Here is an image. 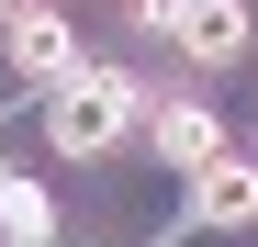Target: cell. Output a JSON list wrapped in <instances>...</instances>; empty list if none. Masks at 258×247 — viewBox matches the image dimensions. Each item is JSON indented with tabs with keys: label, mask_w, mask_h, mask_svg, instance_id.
Wrapping results in <instances>:
<instances>
[{
	"label": "cell",
	"mask_w": 258,
	"mask_h": 247,
	"mask_svg": "<svg viewBox=\"0 0 258 247\" xmlns=\"http://www.w3.org/2000/svg\"><path fill=\"white\" fill-rule=\"evenodd\" d=\"M12 12H23V0H0V23H12Z\"/></svg>",
	"instance_id": "7"
},
{
	"label": "cell",
	"mask_w": 258,
	"mask_h": 247,
	"mask_svg": "<svg viewBox=\"0 0 258 247\" xmlns=\"http://www.w3.org/2000/svg\"><path fill=\"white\" fill-rule=\"evenodd\" d=\"M0 236H12V247H45V236H56V214H45L34 180H0Z\"/></svg>",
	"instance_id": "6"
},
{
	"label": "cell",
	"mask_w": 258,
	"mask_h": 247,
	"mask_svg": "<svg viewBox=\"0 0 258 247\" xmlns=\"http://www.w3.org/2000/svg\"><path fill=\"white\" fill-rule=\"evenodd\" d=\"M0 56H12L34 90H56V79L79 68V23H68V12H45V0H23V12L0 23Z\"/></svg>",
	"instance_id": "2"
},
{
	"label": "cell",
	"mask_w": 258,
	"mask_h": 247,
	"mask_svg": "<svg viewBox=\"0 0 258 247\" xmlns=\"http://www.w3.org/2000/svg\"><path fill=\"white\" fill-rule=\"evenodd\" d=\"M168 45L191 68H236L258 45V23H247V0H180V12H168Z\"/></svg>",
	"instance_id": "3"
},
{
	"label": "cell",
	"mask_w": 258,
	"mask_h": 247,
	"mask_svg": "<svg viewBox=\"0 0 258 247\" xmlns=\"http://www.w3.org/2000/svg\"><path fill=\"white\" fill-rule=\"evenodd\" d=\"M135 112H146V79H135V68L79 56L56 90H45V146H56V157H112L123 135H135Z\"/></svg>",
	"instance_id": "1"
},
{
	"label": "cell",
	"mask_w": 258,
	"mask_h": 247,
	"mask_svg": "<svg viewBox=\"0 0 258 247\" xmlns=\"http://www.w3.org/2000/svg\"><path fill=\"white\" fill-rule=\"evenodd\" d=\"M146 135H157V157H168L180 180L225 157V135H213V112H202V101H157V112H146Z\"/></svg>",
	"instance_id": "5"
},
{
	"label": "cell",
	"mask_w": 258,
	"mask_h": 247,
	"mask_svg": "<svg viewBox=\"0 0 258 247\" xmlns=\"http://www.w3.org/2000/svg\"><path fill=\"white\" fill-rule=\"evenodd\" d=\"M180 225H258V157H213V169H191Z\"/></svg>",
	"instance_id": "4"
}]
</instances>
